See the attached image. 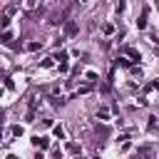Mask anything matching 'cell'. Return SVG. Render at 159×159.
<instances>
[{
    "label": "cell",
    "instance_id": "obj_6",
    "mask_svg": "<svg viewBox=\"0 0 159 159\" xmlns=\"http://www.w3.org/2000/svg\"><path fill=\"white\" fill-rule=\"evenodd\" d=\"M40 47H42V42H30V45H27V50L35 52V50H40Z\"/></svg>",
    "mask_w": 159,
    "mask_h": 159
},
{
    "label": "cell",
    "instance_id": "obj_13",
    "mask_svg": "<svg viewBox=\"0 0 159 159\" xmlns=\"http://www.w3.org/2000/svg\"><path fill=\"white\" fill-rule=\"evenodd\" d=\"M92 159H100V157H92Z\"/></svg>",
    "mask_w": 159,
    "mask_h": 159
},
{
    "label": "cell",
    "instance_id": "obj_7",
    "mask_svg": "<svg viewBox=\"0 0 159 159\" xmlns=\"http://www.w3.org/2000/svg\"><path fill=\"white\" fill-rule=\"evenodd\" d=\"M55 137H60V139H62V137H65V129H62L60 124H57V127H55Z\"/></svg>",
    "mask_w": 159,
    "mask_h": 159
},
{
    "label": "cell",
    "instance_id": "obj_10",
    "mask_svg": "<svg viewBox=\"0 0 159 159\" xmlns=\"http://www.w3.org/2000/svg\"><path fill=\"white\" fill-rule=\"evenodd\" d=\"M52 60H55V57H47V60H42V67H52V65H55Z\"/></svg>",
    "mask_w": 159,
    "mask_h": 159
},
{
    "label": "cell",
    "instance_id": "obj_4",
    "mask_svg": "<svg viewBox=\"0 0 159 159\" xmlns=\"http://www.w3.org/2000/svg\"><path fill=\"white\" fill-rule=\"evenodd\" d=\"M10 132H12V134H15V137H23V132H25V129H23V127H20V124H15V127H12V129H10Z\"/></svg>",
    "mask_w": 159,
    "mask_h": 159
},
{
    "label": "cell",
    "instance_id": "obj_11",
    "mask_svg": "<svg viewBox=\"0 0 159 159\" xmlns=\"http://www.w3.org/2000/svg\"><path fill=\"white\" fill-rule=\"evenodd\" d=\"M5 159H18V157H15V154H8V157H5Z\"/></svg>",
    "mask_w": 159,
    "mask_h": 159
},
{
    "label": "cell",
    "instance_id": "obj_1",
    "mask_svg": "<svg viewBox=\"0 0 159 159\" xmlns=\"http://www.w3.org/2000/svg\"><path fill=\"white\" fill-rule=\"evenodd\" d=\"M32 144L40 147V149H47L50 147V139H47V137H32Z\"/></svg>",
    "mask_w": 159,
    "mask_h": 159
},
{
    "label": "cell",
    "instance_id": "obj_3",
    "mask_svg": "<svg viewBox=\"0 0 159 159\" xmlns=\"http://www.w3.org/2000/svg\"><path fill=\"white\" fill-rule=\"evenodd\" d=\"M65 32H67V35H75V32H77V25H75V23H67V25H65Z\"/></svg>",
    "mask_w": 159,
    "mask_h": 159
},
{
    "label": "cell",
    "instance_id": "obj_2",
    "mask_svg": "<svg viewBox=\"0 0 159 159\" xmlns=\"http://www.w3.org/2000/svg\"><path fill=\"white\" fill-rule=\"evenodd\" d=\"M67 149H70L72 154H80V152H82V147H80V144H75V142H67Z\"/></svg>",
    "mask_w": 159,
    "mask_h": 159
},
{
    "label": "cell",
    "instance_id": "obj_9",
    "mask_svg": "<svg viewBox=\"0 0 159 159\" xmlns=\"http://www.w3.org/2000/svg\"><path fill=\"white\" fill-rule=\"evenodd\" d=\"M97 117H100V119H109V112H107V109H102V112H97Z\"/></svg>",
    "mask_w": 159,
    "mask_h": 159
},
{
    "label": "cell",
    "instance_id": "obj_8",
    "mask_svg": "<svg viewBox=\"0 0 159 159\" xmlns=\"http://www.w3.org/2000/svg\"><path fill=\"white\" fill-rule=\"evenodd\" d=\"M10 40H12V35H10V32H8V30H5V32H3V42H5V45H8V42H10Z\"/></svg>",
    "mask_w": 159,
    "mask_h": 159
},
{
    "label": "cell",
    "instance_id": "obj_12",
    "mask_svg": "<svg viewBox=\"0 0 159 159\" xmlns=\"http://www.w3.org/2000/svg\"><path fill=\"white\" fill-rule=\"evenodd\" d=\"M35 159H42V154H37V157H35Z\"/></svg>",
    "mask_w": 159,
    "mask_h": 159
},
{
    "label": "cell",
    "instance_id": "obj_5",
    "mask_svg": "<svg viewBox=\"0 0 159 159\" xmlns=\"http://www.w3.org/2000/svg\"><path fill=\"white\" fill-rule=\"evenodd\" d=\"M137 27H139V30H144V27H147V18H144V15L137 20Z\"/></svg>",
    "mask_w": 159,
    "mask_h": 159
}]
</instances>
